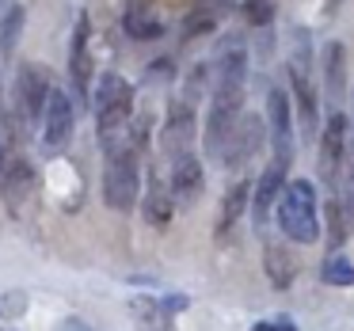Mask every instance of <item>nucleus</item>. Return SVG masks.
<instances>
[{"instance_id":"f257e3e1","label":"nucleus","mask_w":354,"mask_h":331,"mask_svg":"<svg viewBox=\"0 0 354 331\" xmlns=\"http://www.w3.org/2000/svg\"><path fill=\"white\" fill-rule=\"evenodd\" d=\"M244 92H248V57L244 50H229L217 57L214 65V88H209V115H206V153L221 160L225 145H229L232 126L244 115Z\"/></svg>"},{"instance_id":"f03ea898","label":"nucleus","mask_w":354,"mask_h":331,"mask_svg":"<svg viewBox=\"0 0 354 331\" xmlns=\"http://www.w3.org/2000/svg\"><path fill=\"white\" fill-rule=\"evenodd\" d=\"M95 111V130H100L103 153H111L115 145H122L130 138V122H133V84L122 80L118 73H103L100 84L92 88V103Z\"/></svg>"},{"instance_id":"7ed1b4c3","label":"nucleus","mask_w":354,"mask_h":331,"mask_svg":"<svg viewBox=\"0 0 354 331\" xmlns=\"http://www.w3.org/2000/svg\"><path fill=\"white\" fill-rule=\"evenodd\" d=\"M141 198V145L133 138H126L122 145H115L103 164V202L115 214H130Z\"/></svg>"},{"instance_id":"20e7f679","label":"nucleus","mask_w":354,"mask_h":331,"mask_svg":"<svg viewBox=\"0 0 354 331\" xmlns=\"http://www.w3.org/2000/svg\"><path fill=\"white\" fill-rule=\"evenodd\" d=\"M278 229L293 244H316L320 240V214H316V187L308 179H290L274 206Z\"/></svg>"},{"instance_id":"39448f33","label":"nucleus","mask_w":354,"mask_h":331,"mask_svg":"<svg viewBox=\"0 0 354 331\" xmlns=\"http://www.w3.org/2000/svg\"><path fill=\"white\" fill-rule=\"evenodd\" d=\"M50 73L42 65H19L16 73V115L24 126H42V115H46L50 103Z\"/></svg>"},{"instance_id":"423d86ee","label":"nucleus","mask_w":354,"mask_h":331,"mask_svg":"<svg viewBox=\"0 0 354 331\" xmlns=\"http://www.w3.org/2000/svg\"><path fill=\"white\" fill-rule=\"evenodd\" d=\"M267 122H270V149H274V164L290 171L293 168V103L290 92L270 88L267 95Z\"/></svg>"},{"instance_id":"0eeeda50","label":"nucleus","mask_w":354,"mask_h":331,"mask_svg":"<svg viewBox=\"0 0 354 331\" xmlns=\"http://www.w3.org/2000/svg\"><path fill=\"white\" fill-rule=\"evenodd\" d=\"M346 153H351V141H346V115L343 111H328V122H324V130H320V153H316L320 179L328 187L339 183V171H343Z\"/></svg>"},{"instance_id":"6e6552de","label":"nucleus","mask_w":354,"mask_h":331,"mask_svg":"<svg viewBox=\"0 0 354 331\" xmlns=\"http://www.w3.org/2000/svg\"><path fill=\"white\" fill-rule=\"evenodd\" d=\"M73 130H77V111H73V100L62 92V88H54L50 92V103H46V115H42V149L46 153H62L65 145L73 141Z\"/></svg>"},{"instance_id":"1a4fd4ad","label":"nucleus","mask_w":354,"mask_h":331,"mask_svg":"<svg viewBox=\"0 0 354 331\" xmlns=\"http://www.w3.org/2000/svg\"><path fill=\"white\" fill-rule=\"evenodd\" d=\"M263 138H267V122H263L259 115H240V122L232 126V133H229V145H225V153H221V164L232 171L248 168V160L259 153Z\"/></svg>"},{"instance_id":"9d476101","label":"nucleus","mask_w":354,"mask_h":331,"mask_svg":"<svg viewBox=\"0 0 354 331\" xmlns=\"http://www.w3.org/2000/svg\"><path fill=\"white\" fill-rule=\"evenodd\" d=\"M31 187H35L31 164L24 160V153H16L12 145L0 141V194H4V202L12 209H19L27 202V194H31Z\"/></svg>"},{"instance_id":"9b49d317","label":"nucleus","mask_w":354,"mask_h":331,"mask_svg":"<svg viewBox=\"0 0 354 331\" xmlns=\"http://www.w3.org/2000/svg\"><path fill=\"white\" fill-rule=\"evenodd\" d=\"M69 77H73V88L84 103H92V23L88 16H77V27H73V46H69Z\"/></svg>"},{"instance_id":"f8f14e48","label":"nucleus","mask_w":354,"mask_h":331,"mask_svg":"<svg viewBox=\"0 0 354 331\" xmlns=\"http://www.w3.org/2000/svg\"><path fill=\"white\" fill-rule=\"evenodd\" d=\"M194 145V107L187 100L171 103L168 118H164V133H160V149L168 160H179L187 156Z\"/></svg>"},{"instance_id":"ddd939ff","label":"nucleus","mask_w":354,"mask_h":331,"mask_svg":"<svg viewBox=\"0 0 354 331\" xmlns=\"http://www.w3.org/2000/svg\"><path fill=\"white\" fill-rule=\"evenodd\" d=\"M290 92L297 100V115L305 122V133L316 138V88H313V73H308V50L305 46L290 62Z\"/></svg>"},{"instance_id":"4468645a","label":"nucleus","mask_w":354,"mask_h":331,"mask_svg":"<svg viewBox=\"0 0 354 331\" xmlns=\"http://www.w3.org/2000/svg\"><path fill=\"white\" fill-rule=\"evenodd\" d=\"M202 187H206V176H202L198 156L187 153V156H179V160H171L168 191H171V198H176V206H191V202H198Z\"/></svg>"},{"instance_id":"2eb2a0df","label":"nucleus","mask_w":354,"mask_h":331,"mask_svg":"<svg viewBox=\"0 0 354 331\" xmlns=\"http://www.w3.org/2000/svg\"><path fill=\"white\" fill-rule=\"evenodd\" d=\"M286 191V168H278L274 160L267 164V171L259 176V183H255V194H252V217H255V232H263V225H267L270 209L278 206V198H282Z\"/></svg>"},{"instance_id":"dca6fc26","label":"nucleus","mask_w":354,"mask_h":331,"mask_svg":"<svg viewBox=\"0 0 354 331\" xmlns=\"http://www.w3.org/2000/svg\"><path fill=\"white\" fill-rule=\"evenodd\" d=\"M122 27H126V35L138 39V42H153V39H160V35H164L160 12H156L149 0H130V4H126Z\"/></svg>"},{"instance_id":"f3484780","label":"nucleus","mask_w":354,"mask_h":331,"mask_svg":"<svg viewBox=\"0 0 354 331\" xmlns=\"http://www.w3.org/2000/svg\"><path fill=\"white\" fill-rule=\"evenodd\" d=\"M324 95L331 100V111H339L346 95V57L339 42H331L328 54H324Z\"/></svg>"},{"instance_id":"a211bd4d","label":"nucleus","mask_w":354,"mask_h":331,"mask_svg":"<svg viewBox=\"0 0 354 331\" xmlns=\"http://www.w3.org/2000/svg\"><path fill=\"white\" fill-rule=\"evenodd\" d=\"M171 209H176V198H171L168 183L160 176H149V191H145V202H141V214H145L149 225H168L171 221Z\"/></svg>"},{"instance_id":"6ab92c4d","label":"nucleus","mask_w":354,"mask_h":331,"mask_svg":"<svg viewBox=\"0 0 354 331\" xmlns=\"http://www.w3.org/2000/svg\"><path fill=\"white\" fill-rule=\"evenodd\" d=\"M267 274H270V282H274L278 290H286V285L293 282V274H297V259L290 255L286 244H267Z\"/></svg>"},{"instance_id":"aec40b11","label":"nucleus","mask_w":354,"mask_h":331,"mask_svg":"<svg viewBox=\"0 0 354 331\" xmlns=\"http://www.w3.org/2000/svg\"><path fill=\"white\" fill-rule=\"evenodd\" d=\"M248 194H252V187L240 179V183H232L229 191H225V198H221V221H217V229H232L236 225V217L244 214V206H248Z\"/></svg>"},{"instance_id":"412c9836","label":"nucleus","mask_w":354,"mask_h":331,"mask_svg":"<svg viewBox=\"0 0 354 331\" xmlns=\"http://www.w3.org/2000/svg\"><path fill=\"white\" fill-rule=\"evenodd\" d=\"M19 35H24V8L12 4V8L4 12V19H0V57H8L12 50H16Z\"/></svg>"},{"instance_id":"4be33fe9","label":"nucleus","mask_w":354,"mask_h":331,"mask_svg":"<svg viewBox=\"0 0 354 331\" xmlns=\"http://www.w3.org/2000/svg\"><path fill=\"white\" fill-rule=\"evenodd\" d=\"M320 278H324L328 285H354V263L343 259V255H331V259L324 263Z\"/></svg>"},{"instance_id":"5701e85b","label":"nucleus","mask_w":354,"mask_h":331,"mask_svg":"<svg viewBox=\"0 0 354 331\" xmlns=\"http://www.w3.org/2000/svg\"><path fill=\"white\" fill-rule=\"evenodd\" d=\"M346 214H351V206H343L339 198L328 202V240H331L335 247L346 240ZM351 217H354V214H351Z\"/></svg>"},{"instance_id":"b1692460","label":"nucleus","mask_w":354,"mask_h":331,"mask_svg":"<svg viewBox=\"0 0 354 331\" xmlns=\"http://www.w3.org/2000/svg\"><path fill=\"white\" fill-rule=\"evenodd\" d=\"M248 19H252V23H267V19H270V4L252 0V4H248Z\"/></svg>"},{"instance_id":"393cba45","label":"nucleus","mask_w":354,"mask_h":331,"mask_svg":"<svg viewBox=\"0 0 354 331\" xmlns=\"http://www.w3.org/2000/svg\"><path fill=\"white\" fill-rule=\"evenodd\" d=\"M255 331H297V323L293 320H263Z\"/></svg>"},{"instance_id":"a878e982","label":"nucleus","mask_w":354,"mask_h":331,"mask_svg":"<svg viewBox=\"0 0 354 331\" xmlns=\"http://www.w3.org/2000/svg\"><path fill=\"white\" fill-rule=\"evenodd\" d=\"M346 194H351V214H354V141H351V153H346Z\"/></svg>"},{"instance_id":"bb28decb","label":"nucleus","mask_w":354,"mask_h":331,"mask_svg":"<svg viewBox=\"0 0 354 331\" xmlns=\"http://www.w3.org/2000/svg\"><path fill=\"white\" fill-rule=\"evenodd\" d=\"M57 331H92V328H88L84 320H65V323H62V328H57Z\"/></svg>"}]
</instances>
